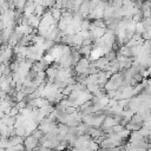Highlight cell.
<instances>
[{
  "instance_id": "obj_1",
  "label": "cell",
  "mask_w": 151,
  "mask_h": 151,
  "mask_svg": "<svg viewBox=\"0 0 151 151\" xmlns=\"http://www.w3.org/2000/svg\"><path fill=\"white\" fill-rule=\"evenodd\" d=\"M38 143H39V139H38V138H35V137L32 134V136H29V137L26 139L25 145H26V147H27V149H29V150H31V149L37 147Z\"/></svg>"
}]
</instances>
